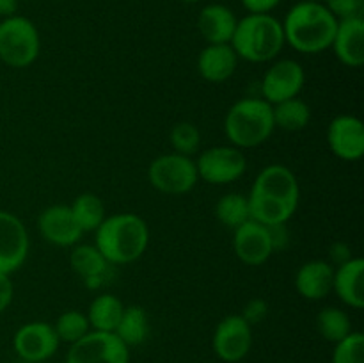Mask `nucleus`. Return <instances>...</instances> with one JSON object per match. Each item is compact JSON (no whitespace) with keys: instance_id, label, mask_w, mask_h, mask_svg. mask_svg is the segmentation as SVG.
<instances>
[{"instance_id":"4c0bfd02","label":"nucleus","mask_w":364,"mask_h":363,"mask_svg":"<svg viewBox=\"0 0 364 363\" xmlns=\"http://www.w3.org/2000/svg\"><path fill=\"white\" fill-rule=\"evenodd\" d=\"M18 0H0V18H7L16 14Z\"/></svg>"},{"instance_id":"9d476101","label":"nucleus","mask_w":364,"mask_h":363,"mask_svg":"<svg viewBox=\"0 0 364 363\" xmlns=\"http://www.w3.org/2000/svg\"><path fill=\"white\" fill-rule=\"evenodd\" d=\"M306 82L304 68L294 59H279L265 71L262 80L263 100L276 105L299 96Z\"/></svg>"},{"instance_id":"1a4fd4ad","label":"nucleus","mask_w":364,"mask_h":363,"mask_svg":"<svg viewBox=\"0 0 364 363\" xmlns=\"http://www.w3.org/2000/svg\"><path fill=\"white\" fill-rule=\"evenodd\" d=\"M198 177L212 185H228L244 177L247 159L235 146H212L196 160Z\"/></svg>"},{"instance_id":"ddd939ff","label":"nucleus","mask_w":364,"mask_h":363,"mask_svg":"<svg viewBox=\"0 0 364 363\" xmlns=\"http://www.w3.org/2000/svg\"><path fill=\"white\" fill-rule=\"evenodd\" d=\"M59 338H57L53 324L34 320L27 322L14 333L13 345L16 354L25 362H43L53 356L59 349Z\"/></svg>"},{"instance_id":"a211bd4d","label":"nucleus","mask_w":364,"mask_h":363,"mask_svg":"<svg viewBox=\"0 0 364 363\" xmlns=\"http://www.w3.org/2000/svg\"><path fill=\"white\" fill-rule=\"evenodd\" d=\"M334 265L326 260H309L295 274V288L308 301H320L333 292Z\"/></svg>"},{"instance_id":"c756f323","label":"nucleus","mask_w":364,"mask_h":363,"mask_svg":"<svg viewBox=\"0 0 364 363\" xmlns=\"http://www.w3.org/2000/svg\"><path fill=\"white\" fill-rule=\"evenodd\" d=\"M169 141L174 153L192 157L194 153L199 152V146H201V134H199L196 125L188 123V121H180V123H176L171 128Z\"/></svg>"},{"instance_id":"9b49d317","label":"nucleus","mask_w":364,"mask_h":363,"mask_svg":"<svg viewBox=\"0 0 364 363\" xmlns=\"http://www.w3.org/2000/svg\"><path fill=\"white\" fill-rule=\"evenodd\" d=\"M252 345V326L242 315H228L217 324L213 351L223 362L237 363L249 354Z\"/></svg>"},{"instance_id":"f3484780","label":"nucleus","mask_w":364,"mask_h":363,"mask_svg":"<svg viewBox=\"0 0 364 363\" xmlns=\"http://www.w3.org/2000/svg\"><path fill=\"white\" fill-rule=\"evenodd\" d=\"M334 56L345 66L359 68L364 64V20L363 16H350L338 20L333 45Z\"/></svg>"},{"instance_id":"58836bf2","label":"nucleus","mask_w":364,"mask_h":363,"mask_svg":"<svg viewBox=\"0 0 364 363\" xmlns=\"http://www.w3.org/2000/svg\"><path fill=\"white\" fill-rule=\"evenodd\" d=\"M181 2H188V4H194V2H201V0H181Z\"/></svg>"},{"instance_id":"f257e3e1","label":"nucleus","mask_w":364,"mask_h":363,"mask_svg":"<svg viewBox=\"0 0 364 363\" xmlns=\"http://www.w3.org/2000/svg\"><path fill=\"white\" fill-rule=\"evenodd\" d=\"M247 199L251 219L265 226L287 224L301 199L297 177L283 164H270L255 178Z\"/></svg>"},{"instance_id":"bb28decb","label":"nucleus","mask_w":364,"mask_h":363,"mask_svg":"<svg viewBox=\"0 0 364 363\" xmlns=\"http://www.w3.org/2000/svg\"><path fill=\"white\" fill-rule=\"evenodd\" d=\"M316 330L327 342L338 344L352 333L350 317L336 306H327V308L320 310L316 315Z\"/></svg>"},{"instance_id":"393cba45","label":"nucleus","mask_w":364,"mask_h":363,"mask_svg":"<svg viewBox=\"0 0 364 363\" xmlns=\"http://www.w3.org/2000/svg\"><path fill=\"white\" fill-rule=\"evenodd\" d=\"M114 333H116L128 347H130V345L142 344L149 335V319L146 310L137 305L124 306L123 315H121V320Z\"/></svg>"},{"instance_id":"c85d7f7f","label":"nucleus","mask_w":364,"mask_h":363,"mask_svg":"<svg viewBox=\"0 0 364 363\" xmlns=\"http://www.w3.org/2000/svg\"><path fill=\"white\" fill-rule=\"evenodd\" d=\"M53 330H55L59 342H66V344L71 345L77 340H80L82 337H85L89 330H91V326H89L85 313L77 312V310H68V312L60 313L57 317Z\"/></svg>"},{"instance_id":"72a5a7b5","label":"nucleus","mask_w":364,"mask_h":363,"mask_svg":"<svg viewBox=\"0 0 364 363\" xmlns=\"http://www.w3.org/2000/svg\"><path fill=\"white\" fill-rule=\"evenodd\" d=\"M14 298V287L11 281V274L0 273V313L6 312Z\"/></svg>"},{"instance_id":"dca6fc26","label":"nucleus","mask_w":364,"mask_h":363,"mask_svg":"<svg viewBox=\"0 0 364 363\" xmlns=\"http://www.w3.org/2000/svg\"><path fill=\"white\" fill-rule=\"evenodd\" d=\"M38 226L43 238L59 248L75 246L84 233L75 221L70 205H52L45 209L39 216Z\"/></svg>"},{"instance_id":"0eeeda50","label":"nucleus","mask_w":364,"mask_h":363,"mask_svg":"<svg viewBox=\"0 0 364 363\" xmlns=\"http://www.w3.org/2000/svg\"><path fill=\"white\" fill-rule=\"evenodd\" d=\"M148 180L159 192L181 196L191 192L198 184V167L192 157L180 153H164L148 167Z\"/></svg>"},{"instance_id":"6ab92c4d","label":"nucleus","mask_w":364,"mask_h":363,"mask_svg":"<svg viewBox=\"0 0 364 363\" xmlns=\"http://www.w3.org/2000/svg\"><path fill=\"white\" fill-rule=\"evenodd\" d=\"M237 63L238 57L230 43L206 45L198 57V71L206 82L220 84L233 77Z\"/></svg>"},{"instance_id":"473e14b6","label":"nucleus","mask_w":364,"mask_h":363,"mask_svg":"<svg viewBox=\"0 0 364 363\" xmlns=\"http://www.w3.org/2000/svg\"><path fill=\"white\" fill-rule=\"evenodd\" d=\"M245 319V322L255 326V324H259L267 315H269V305H267L265 299L255 298L251 301H247V305L244 306V312L240 313Z\"/></svg>"},{"instance_id":"cd10ccee","label":"nucleus","mask_w":364,"mask_h":363,"mask_svg":"<svg viewBox=\"0 0 364 363\" xmlns=\"http://www.w3.org/2000/svg\"><path fill=\"white\" fill-rule=\"evenodd\" d=\"M215 217L231 230L244 224L245 221L251 219L247 196L240 194V192H230V194L223 196L215 205Z\"/></svg>"},{"instance_id":"423d86ee","label":"nucleus","mask_w":364,"mask_h":363,"mask_svg":"<svg viewBox=\"0 0 364 363\" xmlns=\"http://www.w3.org/2000/svg\"><path fill=\"white\" fill-rule=\"evenodd\" d=\"M41 39L28 18L13 16L0 21V60L11 68H27L38 59Z\"/></svg>"},{"instance_id":"6e6552de","label":"nucleus","mask_w":364,"mask_h":363,"mask_svg":"<svg viewBox=\"0 0 364 363\" xmlns=\"http://www.w3.org/2000/svg\"><path fill=\"white\" fill-rule=\"evenodd\" d=\"M128 345L116 333L89 331L70 345L66 363H128Z\"/></svg>"},{"instance_id":"2eb2a0df","label":"nucleus","mask_w":364,"mask_h":363,"mask_svg":"<svg viewBox=\"0 0 364 363\" xmlns=\"http://www.w3.org/2000/svg\"><path fill=\"white\" fill-rule=\"evenodd\" d=\"M233 249L245 265L256 267L265 263L274 253L269 226L255 219L245 221L233 230Z\"/></svg>"},{"instance_id":"2f4dec72","label":"nucleus","mask_w":364,"mask_h":363,"mask_svg":"<svg viewBox=\"0 0 364 363\" xmlns=\"http://www.w3.org/2000/svg\"><path fill=\"white\" fill-rule=\"evenodd\" d=\"M323 2H326L323 6H326L338 20L359 16L363 9V0H323Z\"/></svg>"},{"instance_id":"e433bc0d","label":"nucleus","mask_w":364,"mask_h":363,"mask_svg":"<svg viewBox=\"0 0 364 363\" xmlns=\"http://www.w3.org/2000/svg\"><path fill=\"white\" fill-rule=\"evenodd\" d=\"M350 258L352 255L347 244H343V242H336V244H333V248H331V260H333L331 263H333V265L338 267Z\"/></svg>"},{"instance_id":"412c9836","label":"nucleus","mask_w":364,"mask_h":363,"mask_svg":"<svg viewBox=\"0 0 364 363\" xmlns=\"http://www.w3.org/2000/svg\"><path fill=\"white\" fill-rule=\"evenodd\" d=\"M237 16L223 4H208L198 16V28L208 45L230 43L237 27Z\"/></svg>"},{"instance_id":"f704fd0d","label":"nucleus","mask_w":364,"mask_h":363,"mask_svg":"<svg viewBox=\"0 0 364 363\" xmlns=\"http://www.w3.org/2000/svg\"><path fill=\"white\" fill-rule=\"evenodd\" d=\"M249 14H269L279 6L281 0H240Z\"/></svg>"},{"instance_id":"7c9ffc66","label":"nucleus","mask_w":364,"mask_h":363,"mask_svg":"<svg viewBox=\"0 0 364 363\" xmlns=\"http://www.w3.org/2000/svg\"><path fill=\"white\" fill-rule=\"evenodd\" d=\"M333 363H364V335L352 331L334 344Z\"/></svg>"},{"instance_id":"5701e85b","label":"nucleus","mask_w":364,"mask_h":363,"mask_svg":"<svg viewBox=\"0 0 364 363\" xmlns=\"http://www.w3.org/2000/svg\"><path fill=\"white\" fill-rule=\"evenodd\" d=\"M124 305L114 294H100L91 301L87 310L89 326L95 331L114 333L123 315Z\"/></svg>"},{"instance_id":"b1692460","label":"nucleus","mask_w":364,"mask_h":363,"mask_svg":"<svg viewBox=\"0 0 364 363\" xmlns=\"http://www.w3.org/2000/svg\"><path fill=\"white\" fill-rule=\"evenodd\" d=\"M272 116L276 128L287 132L304 130L311 120V109L301 98H290L272 105Z\"/></svg>"},{"instance_id":"aec40b11","label":"nucleus","mask_w":364,"mask_h":363,"mask_svg":"<svg viewBox=\"0 0 364 363\" xmlns=\"http://www.w3.org/2000/svg\"><path fill=\"white\" fill-rule=\"evenodd\" d=\"M333 290L347 306L355 310L364 308V260H347L334 267Z\"/></svg>"},{"instance_id":"20e7f679","label":"nucleus","mask_w":364,"mask_h":363,"mask_svg":"<svg viewBox=\"0 0 364 363\" xmlns=\"http://www.w3.org/2000/svg\"><path fill=\"white\" fill-rule=\"evenodd\" d=\"M237 57L251 63H267L283 50V23L272 14H247L237 21L230 41Z\"/></svg>"},{"instance_id":"c9c22d12","label":"nucleus","mask_w":364,"mask_h":363,"mask_svg":"<svg viewBox=\"0 0 364 363\" xmlns=\"http://www.w3.org/2000/svg\"><path fill=\"white\" fill-rule=\"evenodd\" d=\"M270 241H272L274 251H283L288 244V230L284 224H272L269 226Z\"/></svg>"},{"instance_id":"7ed1b4c3","label":"nucleus","mask_w":364,"mask_h":363,"mask_svg":"<svg viewBox=\"0 0 364 363\" xmlns=\"http://www.w3.org/2000/svg\"><path fill=\"white\" fill-rule=\"evenodd\" d=\"M95 233V246L110 265L135 262L144 255L149 244L148 224L141 216L132 212L105 217Z\"/></svg>"},{"instance_id":"39448f33","label":"nucleus","mask_w":364,"mask_h":363,"mask_svg":"<svg viewBox=\"0 0 364 363\" xmlns=\"http://www.w3.org/2000/svg\"><path fill=\"white\" fill-rule=\"evenodd\" d=\"M276 130L272 105L263 98H242L230 107L224 117V132L238 149L263 144Z\"/></svg>"},{"instance_id":"4be33fe9","label":"nucleus","mask_w":364,"mask_h":363,"mask_svg":"<svg viewBox=\"0 0 364 363\" xmlns=\"http://www.w3.org/2000/svg\"><path fill=\"white\" fill-rule=\"evenodd\" d=\"M70 263L71 269L84 280L85 287L91 288V290L102 287L109 276L110 263L107 262L105 256L98 251L96 246H75L70 255Z\"/></svg>"},{"instance_id":"a878e982","label":"nucleus","mask_w":364,"mask_h":363,"mask_svg":"<svg viewBox=\"0 0 364 363\" xmlns=\"http://www.w3.org/2000/svg\"><path fill=\"white\" fill-rule=\"evenodd\" d=\"M71 214H73L75 221L80 226V230L84 231H96L100 224L103 223V219L107 217L105 214V205H103L102 199L98 198L92 192H84V194L77 196L73 199V203L70 205Z\"/></svg>"},{"instance_id":"f8f14e48","label":"nucleus","mask_w":364,"mask_h":363,"mask_svg":"<svg viewBox=\"0 0 364 363\" xmlns=\"http://www.w3.org/2000/svg\"><path fill=\"white\" fill-rule=\"evenodd\" d=\"M28 233L20 217L7 210H0V273L11 274L27 260Z\"/></svg>"},{"instance_id":"f03ea898","label":"nucleus","mask_w":364,"mask_h":363,"mask_svg":"<svg viewBox=\"0 0 364 363\" xmlns=\"http://www.w3.org/2000/svg\"><path fill=\"white\" fill-rule=\"evenodd\" d=\"M284 43L301 53H320L331 48L338 18L322 2L302 0L284 16Z\"/></svg>"},{"instance_id":"4468645a","label":"nucleus","mask_w":364,"mask_h":363,"mask_svg":"<svg viewBox=\"0 0 364 363\" xmlns=\"http://www.w3.org/2000/svg\"><path fill=\"white\" fill-rule=\"evenodd\" d=\"M327 144L341 160L354 162L364 155V125L350 114L336 116L327 127Z\"/></svg>"},{"instance_id":"ea45409f","label":"nucleus","mask_w":364,"mask_h":363,"mask_svg":"<svg viewBox=\"0 0 364 363\" xmlns=\"http://www.w3.org/2000/svg\"><path fill=\"white\" fill-rule=\"evenodd\" d=\"M313 2H320V0H313Z\"/></svg>"}]
</instances>
